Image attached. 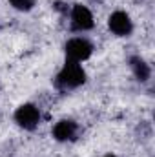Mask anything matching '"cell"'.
<instances>
[{"label": "cell", "instance_id": "6da1fadb", "mask_svg": "<svg viewBox=\"0 0 155 157\" xmlns=\"http://www.w3.org/2000/svg\"><path fill=\"white\" fill-rule=\"evenodd\" d=\"M57 82L62 86V88H78L86 82V71L82 70V66L78 62H71L68 60L66 66L60 70Z\"/></svg>", "mask_w": 155, "mask_h": 157}, {"label": "cell", "instance_id": "7a4b0ae2", "mask_svg": "<svg viewBox=\"0 0 155 157\" xmlns=\"http://www.w3.org/2000/svg\"><path fill=\"white\" fill-rule=\"evenodd\" d=\"M91 53H93V46L89 40L77 37V39H71L66 42V55L71 62H82V60L89 59Z\"/></svg>", "mask_w": 155, "mask_h": 157}, {"label": "cell", "instance_id": "3957f363", "mask_svg": "<svg viewBox=\"0 0 155 157\" xmlns=\"http://www.w3.org/2000/svg\"><path fill=\"white\" fill-rule=\"evenodd\" d=\"M15 121L18 122V126L26 128V130H33L40 121L39 110L33 104H22L20 108H17L15 112Z\"/></svg>", "mask_w": 155, "mask_h": 157}, {"label": "cell", "instance_id": "277c9868", "mask_svg": "<svg viewBox=\"0 0 155 157\" xmlns=\"http://www.w3.org/2000/svg\"><path fill=\"white\" fill-rule=\"evenodd\" d=\"M108 26H110V29H112L115 35H119V37H128V35L131 33V29H133V24H131L130 15L124 13V11H115V13H112L110 18H108Z\"/></svg>", "mask_w": 155, "mask_h": 157}, {"label": "cell", "instance_id": "5b68a950", "mask_svg": "<svg viewBox=\"0 0 155 157\" xmlns=\"http://www.w3.org/2000/svg\"><path fill=\"white\" fill-rule=\"evenodd\" d=\"M71 24H73V28H75L77 31H88V29H91L93 24H95L91 11H89L86 6L77 4V6L73 7V11H71Z\"/></svg>", "mask_w": 155, "mask_h": 157}, {"label": "cell", "instance_id": "8992f818", "mask_svg": "<svg viewBox=\"0 0 155 157\" xmlns=\"http://www.w3.org/2000/svg\"><path fill=\"white\" fill-rule=\"evenodd\" d=\"M75 133H77V124L70 119L59 121L53 128V137L57 141H70V139L75 137Z\"/></svg>", "mask_w": 155, "mask_h": 157}, {"label": "cell", "instance_id": "52a82bcc", "mask_svg": "<svg viewBox=\"0 0 155 157\" xmlns=\"http://www.w3.org/2000/svg\"><path fill=\"white\" fill-rule=\"evenodd\" d=\"M131 70H133L137 80H141V82H146L150 78V73H152L150 71V66L142 59H139V57H133L131 59Z\"/></svg>", "mask_w": 155, "mask_h": 157}, {"label": "cell", "instance_id": "ba28073f", "mask_svg": "<svg viewBox=\"0 0 155 157\" xmlns=\"http://www.w3.org/2000/svg\"><path fill=\"white\" fill-rule=\"evenodd\" d=\"M9 2L15 9H20V11H29L35 4V0H9Z\"/></svg>", "mask_w": 155, "mask_h": 157}, {"label": "cell", "instance_id": "9c48e42d", "mask_svg": "<svg viewBox=\"0 0 155 157\" xmlns=\"http://www.w3.org/2000/svg\"><path fill=\"white\" fill-rule=\"evenodd\" d=\"M104 157H115V155H104Z\"/></svg>", "mask_w": 155, "mask_h": 157}]
</instances>
